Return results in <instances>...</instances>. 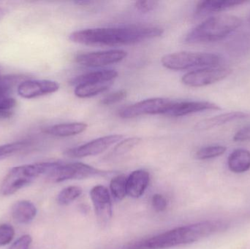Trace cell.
<instances>
[{
	"instance_id": "2",
	"label": "cell",
	"mask_w": 250,
	"mask_h": 249,
	"mask_svg": "<svg viewBox=\"0 0 250 249\" xmlns=\"http://www.w3.org/2000/svg\"><path fill=\"white\" fill-rule=\"evenodd\" d=\"M220 221H206L179 227L148 239L127 244L121 249H167L193 244L226 229Z\"/></svg>"
},
{
	"instance_id": "23",
	"label": "cell",
	"mask_w": 250,
	"mask_h": 249,
	"mask_svg": "<svg viewBox=\"0 0 250 249\" xmlns=\"http://www.w3.org/2000/svg\"><path fill=\"white\" fill-rule=\"evenodd\" d=\"M83 190L79 186H70L62 190L57 196V203L60 206H67L82 195Z\"/></svg>"
},
{
	"instance_id": "4",
	"label": "cell",
	"mask_w": 250,
	"mask_h": 249,
	"mask_svg": "<svg viewBox=\"0 0 250 249\" xmlns=\"http://www.w3.org/2000/svg\"><path fill=\"white\" fill-rule=\"evenodd\" d=\"M58 163L59 162H38L12 168L0 185V194L3 196L15 194L32 184L38 177L48 175Z\"/></svg>"
},
{
	"instance_id": "31",
	"label": "cell",
	"mask_w": 250,
	"mask_h": 249,
	"mask_svg": "<svg viewBox=\"0 0 250 249\" xmlns=\"http://www.w3.org/2000/svg\"><path fill=\"white\" fill-rule=\"evenodd\" d=\"M32 242V238L31 235H22L8 249H29Z\"/></svg>"
},
{
	"instance_id": "18",
	"label": "cell",
	"mask_w": 250,
	"mask_h": 249,
	"mask_svg": "<svg viewBox=\"0 0 250 249\" xmlns=\"http://www.w3.org/2000/svg\"><path fill=\"white\" fill-rule=\"evenodd\" d=\"M86 123L73 122L55 124L44 129L45 134L59 137H70L83 133L87 129Z\"/></svg>"
},
{
	"instance_id": "26",
	"label": "cell",
	"mask_w": 250,
	"mask_h": 249,
	"mask_svg": "<svg viewBox=\"0 0 250 249\" xmlns=\"http://www.w3.org/2000/svg\"><path fill=\"white\" fill-rule=\"evenodd\" d=\"M17 102L10 96H0V118H10L13 115Z\"/></svg>"
},
{
	"instance_id": "5",
	"label": "cell",
	"mask_w": 250,
	"mask_h": 249,
	"mask_svg": "<svg viewBox=\"0 0 250 249\" xmlns=\"http://www.w3.org/2000/svg\"><path fill=\"white\" fill-rule=\"evenodd\" d=\"M220 62V57L210 53L181 51L167 54L162 58L166 68L172 70H186L192 68H211Z\"/></svg>"
},
{
	"instance_id": "11",
	"label": "cell",
	"mask_w": 250,
	"mask_h": 249,
	"mask_svg": "<svg viewBox=\"0 0 250 249\" xmlns=\"http://www.w3.org/2000/svg\"><path fill=\"white\" fill-rule=\"evenodd\" d=\"M60 84L51 80H24L17 87L18 95L24 99H34L57 92Z\"/></svg>"
},
{
	"instance_id": "19",
	"label": "cell",
	"mask_w": 250,
	"mask_h": 249,
	"mask_svg": "<svg viewBox=\"0 0 250 249\" xmlns=\"http://www.w3.org/2000/svg\"><path fill=\"white\" fill-rule=\"evenodd\" d=\"M118 72L114 70H103L98 71L91 72L86 74L76 76L72 79L71 83L73 86H79L85 83H100V82L114 81V79L118 77Z\"/></svg>"
},
{
	"instance_id": "34",
	"label": "cell",
	"mask_w": 250,
	"mask_h": 249,
	"mask_svg": "<svg viewBox=\"0 0 250 249\" xmlns=\"http://www.w3.org/2000/svg\"><path fill=\"white\" fill-rule=\"evenodd\" d=\"M1 76L0 75V79H1Z\"/></svg>"
},
{
	"instance_id": "28",
	"label": "cell",
	"mask_w": 250,
	"mask_h": 249,
	"mask_svg": "<svg viewBox=\"0 0 250 249\" xmlns=\"http://www.w3.org/2000/svg\"><path fill=\"white\" fill-rule=\"evenodd\" d=\"M15 236V230L9 224L0 225V247L8 245L13 241Z\"/></svg>"
},
{
	"instance_id": "16",
	"label": "cell",
	"mask_w": 250,
	"mask_h": 249,
	"mask_svg": "<svg viewBox=\"0 0 250 249\" xmlns=\"http://www.w3.org/2000/svg\"><path fill=\"white\" fill-rule=\"evenodd\" d=\"M37 213V208L29 200H19L12 206V218L15 222L21 225L30 223L35 219Z\"/></svg>"
},
{
	"instance_id": "15",
	"label": "cell",
	"mask_w": 250,
	"mask_h": 249,
	"mask_svg": "<svg viewBox=\"0 0 250 249\" xmlns=\"http://www.w3.org/2000/svg\"><path fill=\"white\" fill-rule=\"evenodd\" d=\"M244 1L233 0H207L198 2L195 13L198 16H207L213 13H220L244 4Z\"/></svg>"
},
{
	"instance_id": "17",
	"label": "cell",
	"mask_w": 250,
	"mask_h": 249,
	"mask_svg": "<svg viewBox=\"0 0 250 249\" xmlns=\"http://www.w3.org/2000/svg\"><path fill=\"white\" fill-rule=\"evenodd\" d=\"M250 115L248 113L242 112V111H234V112L226 113L216 115L212 118H207L200 121L195 126V128L198 130H207L214 127L223 125L227 123L236 120L244 119L248 118Z\"/></svg>"
},
{
	"instance_id": "21",
	"label": "cell",
	"mask_w": 250,
	"mask_h": 249,
	"mask_svg": "<svg viewBox=\"0 0 250 249\" xmlns=\"http://www.w3.org/2000/svg\"><path fill=\"white\" fill-rule=\"evenodd\" d=\"M114 81L100 82V83H85L76 86L74 94L79 98H89L106 92Z\"/></svg>"
},
{
	"instance_id": "9",
	"label": "cell",
	"mask_w": 250,
	"mask_h": 249,
	"mask_svg": "<svg viewBox=\"0 0 250 249\" xmlns=\"http://www.w3.org/2000/svg\"><path fill=\"white\" fill-rule=\"evenodd\" d=\"M124 136L121 134H111L99 137L88 142L82 146L72 148L66 151L64 154L70 158H83L95 156L102 153L112 145L122 141Z\"/></svg>"
},
{
	"instance_id": "24",
	"label": "cell",
	"mask_w": 250,
	"mask_h": 249,
	"mask_svg": "<svg viewBox=\"0 0 250 249\" xmlns=\"http://www.w3.org/2000/svg\"><path fill=\"white\" fill-rule=\"evenodd\" d=\"M29 145V142L26 140L13 142L0 146V161L21 152L26 149Z\"/></svg>"
},
{
	"instance_id": "25",
	"label": "cell",
	"mask_w": 250,
	"mask_h": 249,
	"mask_svg": "<svg viewBox=\"0 0 250 249\" xmlns=\"http://www.w3.org/2000/svg\"><path fill=\"white\" fill-rule=\"evenodd\" d=\"M227 150V148L223 146H211L202 148L198 150L195 154V157L201 160L213 159L221 156Z\"/></svg>"
},
{
	"instance_id": "1",
	"label": "cell",
	"mask_w": 250,
	"mask_h": 249,
	"mask_svg": "<svg viewBox=\"0 0 250 249\" xmlns=\"http://www.w3.org/2000/svg\"><path fill=\"white\" fill-rule=\"evenodd\" d=\"M164 33L163 28L148 25H131L120 27L82 29L70 34V40L87 45H132L146 39L159 38Z\"/></svg>"
},
{
	"instance_id": "7",
	"label": "cell",
	"mask_w": 250,
	"mask_h": 249,
	"mask_svg": "<svg viewBox=\"0 0 250 249\" xmlns=\"http://www.w3.org/2000/svg\"><path fill=\"white\" fill-rule=\"evenodd\" d=\"M174 102L165 98H151L125 107L120 110L119 115L123 118H132L141 115H166Z\"/></svg>"
},
{
	"instance_id": "22",
	"label": "cell",
	"mask_w": 250,
	"mask_h": 249,
	"mask_svg": "<svg viewBox=\"0 0 250 249\" xmlns=\"http://www.w3.org/2000/svg\"><path fill=\"white\" fill-rule=\"evenodd\" d=\"M126 181L127 177L124 174L117 175L111 179L110 190L113 197L117 200H123L126 194Z\"/></svg>"
},
{
	"instance_id": "33",
	"label": "cell",
	"mask_w": 250,
	"mask_h": 249,
	"mask_svg": "<svg viewBox=\"0 0 250 249\" xmlns=\"http://www.w3.org/2000/svg\"><path fill=\"white\" fill-rule=\"evenodd\" d=\"M249 140H250V126L239 130L233 137V140L235 142H244Z\"/></svg>"
},
{
	"instance_id": "30",
	"label": "cell",
	"mask_w": 250,
	"mask_h": 249,
	"mask_svg": "<svg viewBox=\"0 0 250 249\" xmlns=\"http://www.w3.org/2000/svg\"><path fill=\"white\" fill-rule=\"evenodd\" d=\"M151 205L156 211L162 212L167 209V202L164 196L156 194H154L151 198Z\"/></svg>"
},
{
	"instance_id": "12",
	"label": "cell",
	"mask_w": 250,
	"mask_h": 249,
	"mask_svg": "<svg viewBox=\"0 0 250 249\" xmlns=\"http://www.w3.org/2000/svg\"><path fill=\"white\" fill-rule=\"evenodd\" d=\"M90 197L98 220L101 225H105L112 216V203L109 191L104 186H96L91 190Z\"/></svg>"
},
{
	"instance_id": "3",
	"label": "cell",
	"mask_w": 250,
	"mask_h": 249,
	"mask_svg": "<svg viewBox=\"0 0 250 249\" xmlns=\"http://www.w3.org/2000/svg\"><path fill=\"white\" fill-rule=\"evenodd\" d=\"M242 24V19L237 16L230 15L214 16L192 29L187 35L185 42L189 44L217 42L227 38Z\"/></svg>"
},
{
	"instance_id": "29",
	"label": "cell",
	"mask_w": 250,
	"mask_h": 249,
	"mask_svg": "<svg viewBox=\"0 0 250 249\" xmlns=\"http://www.w3.org/2000/svg\"><path fill=\"white\" fill-rule=\"evenodd\" d=\"M126 95H127L126 91L125 89H121V90L117 91V92H113V93L107 95L101 100V102L104 105H113V104L123 100L126 97Z\"/></svg>"
},
{
	"instance_id": "32",
	"label": "cell",
	"mask_w": 250,
	"mask_h": 249,
	"mask_svg": "<svg viewBox=\"0 0 250 249\" xmlns=\"http://www.w3.org/2000/svg\"><path fill=\"white\" fill-rule=\"evenodd\" d=\"M157 1H137L135 3V7L137 10L143 13H147V12L151 11L154 10L158 5Z\"/></svg>"
},
{
	"instance_id": "8",
	"label": "cell",
	"mask_w": 250,
	"mask_h": 249,
	"mask_svg": "<svg viewBox=\"0 0 250 249\" xmlns=\"http://www.w3.org/2000/svg\"><path fill=\"white\" fill-rule=\"evenodd\" d=\"M231 73V69L225 67L200 69L185 74L182 77V82L189 87H203L223 80Z\"/></svg>"
},
{
	"instance_id": "13",
	"label": "cell",
	"mask_w": 250,
	"mask_h": 249,
	"mask_svg": "<svg viewBox=\"0 0 250 249\" xmlns=\"http://www.w3.org/2000/svg\"><path fill=\"white\" fill-rule=\"evenodd\" d=\"M220 107L212 102L206 101H184L175 102L166 115L173 117L185 116L206 111H217Z\"/></svg>"
},
{
	"instance_id": "10",
	"label": "cell",
	"mask_w": 250,
	"mask_h": 249,
	"mask_svg": "<svg viewBox=\"0 0 250 249\" xmlns=\"http://www.w3.org/2000/svg\"><path fill=\"white\" fill-rule=\"evenodd\" d=\"M124 50H109L100 52L86 53L76 56L77 64L87 67H100L116 64L123 61L126 57Z\"/></svg>"
},
{
	"instance_id": "6",
	"label": "cell",
	"mask_w": 250,
	"mask_h": 249,
	"mask_svg": "<svg viewBox=\"0 0 250 249\" xmlns=\"http://www.w3.org/2000/svg\"><path fill=\"white\" fill-rule=\"evenodd\" d=\"M111 173L107 171L97 169L82 162L64 164L59 162L58 165L46 175L51 183H60L69 180H81L95 176H104Z\"/></svg>"
},
{
	"instance_id": "27",
	"label": "cell",
	"mask_w": 250,
	"mask_h": 249,
	"mask_svg": "<svg viewBox=\"0 0 250 249\" xmlns=\"http://www.w3.org/2000/svg\"><path fill=\"white\" fill-rule=\"evenodd\" d=\"M141 139L138 137H131L126 140H122L113 150L114 156H122L132 151L135 146L141 143Z\"/></svg>"
},
{
	"instance_id": "14",
	"label": "cell",
	"mask_w": 250,
	"mask_h": 249,
	"mask_svg": "<svg viewBox=\"0 0 250 249\" xmlns=\"http://www.w3.org/2000/svg\"><path fill=\"white\" fill-rule=\"evenodd\" d=\"M149 172L144 170L133 171L126 181V194L132 198H139L149 185Z\"/></svg>"
},
{
	"instance_id": "20",
	"label": "cell",
	"mask_w": 250,
	"mask_h": 249,
	"mask_svg": "<svg viewBox=\"0 0 250 249\" xmlns=\"http://www.w3.org/2000/svg\"><path fill=\"white\" fill-rule=\"evenodd\" d=\"M229 169L235 173H242L250 169V152L236 149L230 153L228 160Z\"/></svg>"
}]
</instances>
